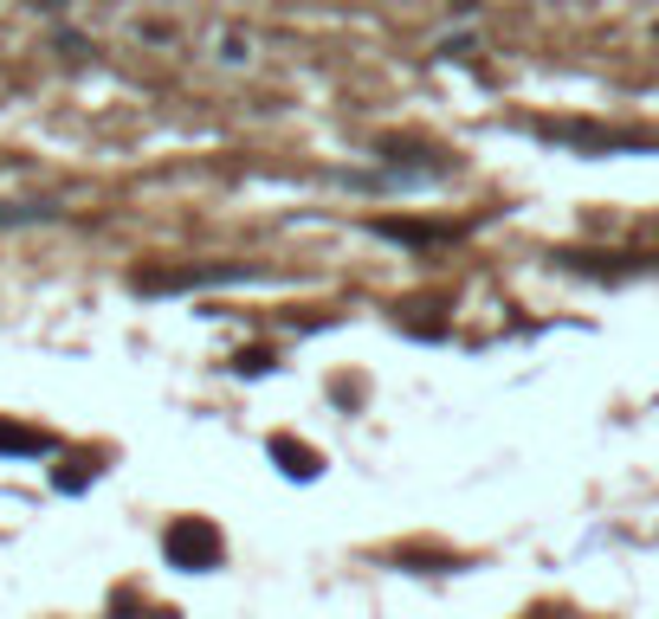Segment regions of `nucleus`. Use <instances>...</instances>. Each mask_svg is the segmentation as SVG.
I'll use <instances>...</instances> for the list:
<instances>
[{"label":"nucleus","instance_id":"3","mask_svg":"<svg viewBox=\"0 0 659 619\" xmlns=\"http://www.w3.org/2000/svg\"><path fill=\"white\" fill-rule=\"evenodd\" d=\"M272 459H279V472H285V478H317V452H310V445H297V439H285V432L272 439Z\"/></svg>","mask_w":659,"mask_h":619},{"label":"nucleus","instance_id":"5","mask_svg":"<svg viewBox=\"0 0 659 619\" xmlns=\"http://www.w3.org/2000/svg\"><path fill=\"white\" fill-rule=\"evenodd\" d=\"M52 439L46 432H33V426H13V419H0V452H46Z\"/></svg>","mask_w":659,"mask_h":619},{"label":"nucleus","instance_id":"6","mask_svg":"<svg viewBox=\"0 0 659 619\" xmlns=\"http://www.w3.org/2000/svg\"><path fill=\"white\" fill-rule=\"evenodd\" d=\"M33 219H52V206H0V226H33Z\"/></svg>","mask_w":659,"mask_h":619},{"label":"nucleus","instance_id":"1","mask_svg":"<svg viewBox=\"0 0 659 619\" xmlns=\"http://www.w3.org/2000/svg\"><path fill=\"white\" fill-rule=\"evenodd\" d=\"M162 549H168V561H175V568H214V561H220V529H214V523L181 516V523H168Z\"/></svg>","mask_w":659,"mask_h":619},{"label":"nucleus","instance_id":"4","mask_svg":"<svg viewBox=\"0 0 659 619\" xmlns=\"http://www.w3.org/2000/svg\"><path fill=\"white\" fill-rule=\"evenodd\" d=\"M375 233H381V239H408V246H434V239H446V226H414V219H381Z\"/></svg>","mask_w":659,"mask_h":619},{"label":"nucleus","instance_id":"2","mask_svg":"<svg viewBox=\"0 0 659 619\" xmlns=\"http://www.w3.org/2000/svg\"><path fill=\"white\" fill-rule=\"evenodd\" d=\"M239 272L220 265H181V272H137V290H195V284H233Z\"/></svg>","mask_w":659,"mask_h":619}]
</instances>
